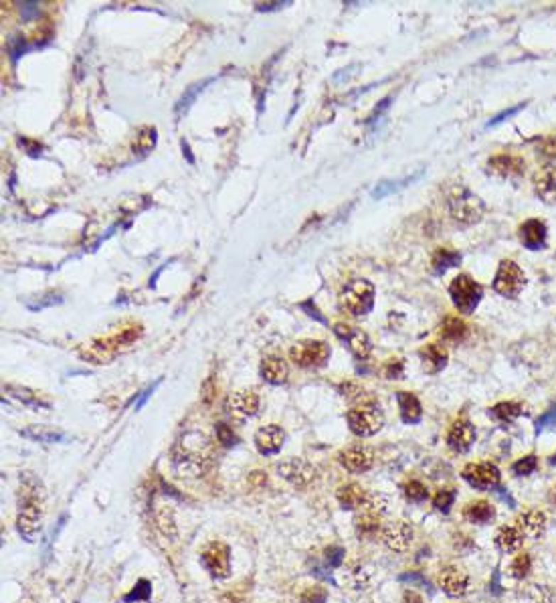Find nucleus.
<instances>
[{
  "mask_svg": "<svg viewBox=\"0 0 556 603\" xmlns=\"http://www.w3.org/2000/svg\"><path fill=\"white\" fill-rule=\"evenodd\" d=\"M174 469L180 476L197 478L211 468V445L202 433H186L173 452Z\"/></svg>",
  "mask_w": 556,
  "mask_h": 603,
  "instance_id": "obj_1",
  "label": "nucleus"
},
{
  "mask_svg": "<svg viewBox=\"0 0 556 603\" xmlns=\"http://www.w3.org/2000/svg\"><path fill=\"white\" fill-rule=\"evenodd\" d=\"M447 205H449L451 217L462 225H476L481 221L484 211H486L481 199L465 187L453 188L447 197Z\"/></svg>",
  "mask_w": 556,
  "mask_h": 603,
  "instance_id": "obj_2",
  "label": "nucleus"
},
{
  "mask_svg": "<svg viewBox=\"0 0 556 603\" xmlns=\"http://www.w3.org/2000/svg\"><path fill=\"white\" fill-rule=\"evenodd\" d=\"M374 286L364 278H354L346 283L342 294H340V304L346 312H350L352 316L362 318L374 308Z\"/></svg>",
  "mask_w": 556,
  "mask_h": 603,
  "instance_id": "obj_3",
  "label": "nucleus"
},
{
  "mask_svg": "<svg viewBox=\"0 0 556 603\" xmlns=\"http://www.w3.org/2000/svg\"><path fill=\"white\" fill-rule=\"evenodd\" d=\"M348 425L350 431L358 438H371L378 433L384 425V413L378 403H364L348 411Z\"/></svg>",
  "mask_w": 556,
  "mask_h": 603,
  "instance_id": "obj_4",
  "label": "nucleus"
},
{
  "mask_svg": "<svg viewBox=\"0 0 556 603\" xmlns=\"http://www.w3.org/2000/svg\"><path fill=\"white\" fill-rule=\"evenodd\" d=\"M449 295L453 306L462 314H471L479 306L484 292H481V286L476 280H471L467 273H462L451 282Z\"/></svg>",
  "mask_w": 556,
  "mask_h": 603,
  "instance_id": "obj_5",
  "label": "nucleus"
},
{
  "mask_svg": "<svg viewBox=\"0 0 556 603\" xmlns=\"http://www.w3.org/2000/svg\"><path fill=\"white\" fill-rule=\"evenodd\" d=\"M290 357L302 369H318L330 359V347L324 340H302L293 344Z\"/></svg>",
  "mask_w": 556,
  "mask_h": 603,
  "instance_id": "obj_6",
  "label": "nucleus"
},
{
  "mask_svg": "<svg viewBox=\"0 0 556 603\" xmlns=\"http://www.w3.org/2000/svg\"><path fill=\"white\" fill-rule=\"evenodd\" d=\"M526 286V276L512 259H503L494 278V290L503 298H516Z\"/></svg>",
  "mask_w": 556,
  "mask_h": 603,
  "instance_id": "obj_7",
  "label": "nucleus"
},
{
  "mask_svg": "<svg viewBox=\"0 0 556 603\" xmlns=\"http://www.w3.org/2000/svg\"><path fill=\"white\" fill-rule=\"evenodd\" d=\"M279 476L295 488H307L316 480V468L304 457H288L278 464Z\"/></svg>",
  "mask_w": 556,
  "mask_h": 603,
  "instance_id": "obj_8",
  "label": "nucleus"
},
{
  "mask_svg": "<svg viewBox=\"0 0 556 603\" xmlns=\"http://www.w3.org/2000/svg\"><path fill=\"white\" fill-rule=\"evenodd\" d=\"M200 561H202L205 569H207L214 579H225V577H229V571H231V553H229V547H227L225 543H221V540L211 543L207 549L202 550Z\"/></svg>",
  "mask_w": 556,
  "mask_h": 603,
  "instance_id": "obj_9",
  "label": "nucleus"
},
{
  "mask_svg": "<svg viewBox=\"0 0 556 603\" xmlns=\"http://www.w3.org/2000/svg\"><path fill=\"white\" fill-rule=\"evenodd\" d=\"M464 480L476 490H491L500 484V469L490 462L467 464L464 468Z\"/></svg>",
  "mask_w": 556,
  "mask_h": 603,
  "instance_id": "obj_10",
  "label": "nucleus"
},
{
  "mask_svg": "<svg viewBox=\"0 0 556 603\" xmlns=\"http://www.w3.org/2000/svg\"><path fill=\"white\" fill-rule=\"evenodd\" d=\"M334 332H336V336L344 342L346 347L350 349V352H352L356 359H360V361L371 354L372 342L364 330H360L356 326H350V324H336V326H334Z\"/></svg>",
  "mask_w": 556,
  "mask_h": 603,
  "instance_id": "obj_11",
  "label": "nucleus"
},
{
  "mask_svg": "<svg viewBox=\"0 0 556 603\" xmlns=\"http://www.w3.org/2000/svg\"><path fill=\"white\" fill-rule=\"evenodd\" d=\"M381 536H383V543L388 549L395 550V553H405L413 543V528L405 521H393V523L384 524Z\"/></svg>",
  "mask_w": 556,
  "mask_h": 603,
  "instance_id": "obj_12",
  "label": "nucleus"
},
{
  "mask_svg": "<svg viewBox=\"0 0 556 603\" xmlns=\"http://www.w3.org/2000/svg\"><path fill=\"white\" fill-rule=\"evenodd\" d=\"M283 443H285V431L276 423L263 425L255 433V447L261 456H276L281 452Z\"/></svg>",
  "mask_w": 556,
  "mask_h": 603,
  "instance_id": "obj_13",
  "label": "nucleus"
},
{
  "mask_svg": "<svg viewBox=\"0 0 556 603\" xmlns=\"http://www.w3.org/2000/svg\"><path fill=\"white\" fill-rule=\"evenodd\" d=\"M259 405H261V399L253 391H237V393H231L227 397V409L237 419L253 417L259 411Z\"/></svg>",
  "mask_w": 556,
  "mask_h": 603,
  "instance_id": "obj_14",
  "label": "nucleus"
},
{
  "mask_svg": "<svg viewBox=\"0 0 556 603\" xmlns=\"http://www.w3.org/2000/svg\"><path fill=\"white\" fill-rule=\"evenodd\" d=\"M340 464L348 472H352V474L369 472L374 466V452H372L371 447H364V445L348 447L346 452L340 454Z\"/></svg>",
  "mask_w": 556,
  "mask_h": 603,
  "instance_id": "obj_15",
  "label": "nucleus"
},
{
  "mask_svg": "<svg viewBox=\"0 0 556 603\" xmlns=\"http://www.w3.org/2000/svg\"><path fill=\"white\" fill-rule=\"evenodd\" d=\"M476 442V428L467 419H457L447 433V445L457 454H465Z\"/></svg>",
  "mask_w": 556,
  "mask_h": 603,
  "instance_id": "obj_16",
  "label": "nucleus"
},
{
  "mask_svg": "<svg viewBox=\"0 0 556 603\" xmlns=\"http://www.w3.org/2000/svg\"><path fill=\"white\" fill-rule=\"evenodd\" d=\"M488 166H490V173L502 176V178L520 176L524 175V170H526L524 158L514 156V154H498V156H494V158L488 161Z\"/></svg>",
  "mask_w": 556,
  "mask_h": 603,
  "instance_id": "obj_17",
  "label": "nucleus"
},
{
  "mask_svg": "<svg viewBox=\"0 0 556 603\" xmlns=\"http://www.w3.org/2000/svg\"><path fill=\"white\" fill-rule=\"evenodd\" d=\"M534 192L543 199L544 202H556V166L555 164H546L536 175H534Z\"/></svg>",
  "mask_w": 556,
  "mask_h": 603,
  "instance_id": "obj_18",
  "label": "nucleus"
},
{
  "mask_svg": "<svg viewBox=\"0 0 556 603\" xmlns=\"http://www.w3.org/2000/svg\"><path fill=\"white\" fill-rule=\"evenodd\" d=\"M439 581H441L443 591L447 595H451V597H464L467 590H469V577L465 575L462 569H457V567H445L441 571Z\"/></svg>",
  "mask_w": 556,
  "mask_h": 603,
  "instance_id": "obj_19",
  "label": "nucleus"
},
{
  "mask_svg": "<svg viewBox=\"0 0 556 603\" xmlns=\"http://www.w3.org/2000/svg\"><path fill=\"white\" fill-rule=\"evenodd\" d=\"M520 239L524 243V247H528L532 251L544 249V245H546V225L540 219H528L520 227Z\"/></svg>",
  "mask_w": 556,
  "mask_h": 603,
  "instance_id": "obj_20",
  "label": "nucleus"
},
{
  "mask_svg": "<svg viewBox=\"0 0 556 603\" xmlns=\"http://www.w3.org/2000/svg\"><path fill=\"white\" fill-rule=\"evenodd\" d=\"M261 376L269 385H283L288 383L290 366L281 357H267L261 364Z\"/></svg>",
  "mask_w": 556,
  "mask_h": 603,
  "instance_id": "obj_21",
  "label": "nucleus"
},
{
  "mask_svg": "<svg viewBox=\"0 0 556 603\" xmlns=\"http://www.w3.org/2000/svg\"><path fill=\"white\" fill-rule=\"evenodd\" d=\"M397 403L398 411H400V419H403L405 423H419V421H421V417H423V407H421V401H419L413 393L398 391Z\"/></svg>",
  "mask_w": 556,
  "mask_h": 603,
  "instance_id": "obj_22",
  "label": "nucleus"
},
{
  "mask_svg": "<svg viewBox=\"0 0 556 603\" xmlns=\"http://www.w3.org/2000/svg\"><path fill=\"white\" fill-rule=\"evenodd\" d=\"M21 435L31 440V442L40 443H61L67 440L65 431L51 428V425H28L21 431Z\"/></svg>",
  "mask_w": 556,
  "mask_h": 603,
  "instance_id": "obj_23",
  "label": "nucleus"
},
{
  "mask_svg": "<svg viewBox=\"0 0 556 603\" xmlns=\"http://www.w3.org/2000/svg\"><path fill=\"white\" fill-rule=\"evenodd\" d=\"M371 567H366V565L362 563H352L340 571V583L352 587V590H362L371 581Z\"/></svg>",
  "mask_w": 556,
  "mask_h": 603,
  "instance_id": "obj_24",
  "label": "nucleus"
},
{
  "mask_svg": "<svg viewBox=\"0 0 556 603\" xmlns=\"http://www.w3.org/2000/svg\"><path fill=\"white\" fill-rule=\"evenodd\" d=\"M421 361H423L425 371L435 375L439 371H443L445 364H447V350L443 349L441 344H427L421 350Z\"/></svg>",
  "mask_w": 556,
  "mask_h": 603,
  "instance_id": "obj_25",
  "label": "nucleus"
},
{
  "mask_svg": "<svg viewBox=\"0 0 556 603\" xmlns=\"http://www.w3.org/2000/svg\"><path fill=\"white\" fill-rule=\"evenodd\" d=\"M336 498H338V502H340V506H342V509L354 510V509H360V506L364 504V500H366V492H364V488H362L360 484H344V486H340V488H338Z\"/></svg>",
  "mask_w": 556,
  "mask_h": 603,
  "instance_id": "obj_26",
  "label": "nucleus"
},
{
  "mask_svg": "<svg viewBox=\"0 0 556 603\" xmlns=\"http://www.w3.org/2000/svg\"><path fill=\"white\" fill-rule=\"evenodd\" d=\"M212 81H214V77H207V80L197 81V83L188 85V89H186L185 94L180 95V99H178V102H176V106H174V116H176V120L185 118L186 112H188L190 106L195 104V99L205 92V87H207L209 83H212Z\"/></svg>",
  "mask_w": 556,
  "mask_h": 603,
  "instance_id": "obj_27",
  "label": "nucleus"
},
{
  "mask_svg": "<svg viewBox=\"0 0 556 603\" xmlns=\"http://www.w3.org/2000/svg\"><path fill=\"white\" fill-rule=\"evenodd\" d=\"M520 528L528 538H540L546 528V516L540 510H530L520 516Z\"/></svg>",
  "mask_w": 556,
  "mask_h": 603,
  "instance_id": "obj_28",
  "label": "nucleus"
},
{
  "mask_svg": "<svg viewBox=\"0 0 556 603\" xmlns=\"http://www.w3.org/2000/svg\"><path fill=\"white\" fill-rule=\"evenodd\" d=\"M423 176V170H419V173H415V175L410 176H405V178H400V180H383V183H378L376 187L372 188V199H384V197H388V195H393V192H398L400 188L409 187L413 180H417V178H421Z\"/></svg>",
  "mask_w": 556,
  "mask_h": 603,
  "instance_id": "obj_29",
  "label": "nucleus"
},
{
  "mask_svg": "<svg viewBox=\"0 0 556 603\" xmlns=\"http://www.w3.org/2000/svg\"><path fill=\"white\" fill-rule=\"evenodd\" d=\"M494 514H496V512H494V506H491L490 502H486V500L471 502V504H467L464 510L465 518L474 524L490 523L491 518H494Z\"/></svg>",
  "mask_w": 556,
  "mask_h": 603,
  "instance_id": "obj_30",
  "label": "nucleus"
},
{
  "mask_svg": "<svg viewBox=\"0 0 556 603\" xmlns=\"http://www.w3.org/2000/svg\"><path fill=\"white\" fill-rule=\"evenodd\" d=\"M354 523H356L358 535L364 536V538H372V536L378 535V531H381V516L374 514V512H369V510L360 509Z\"/></svg>",
  "mask_w": 556,
  "mask_h": 603,
  "instance_id": "obj_31",
  "label": "nucleus"
},
{
  "mask_svg": "<svg viewBox=\"0 0 556 603\" xmlns=\"http://www.w3.org/2000/svg\"><path fill=\"white\" fill-rule=\"evenodd\" d=\"M522 545V533L514 526H503L496 535V547L502 553H514Z\"/></svg>",
  "mask_w": 556,
  "mask_h": 603,
  "instance_id": "obj_32",
  "label": "nucleus"
},
{
  "mask_svg": "<svg viewBox=\"0 0 556 603\" xmlns=\"http://www.w3.org/2000/svg\"><path fill=\"white\" fill-rule=\"evenodd\" d=\"M490 415L496 421H500V423H512V421H516L518 417L522 415V405L514 401L498 403V405L491 407Z\"/></svg>",
  "mask_w": 556,
  "mask_h": 603,
  "instance_id": "obj_33",
  "label": "nucleus"
},
{
  "mask_svg": "<svg viewBox=\"0 0 556 603\" xmlns=\"http://www.w3.org/2000/svg\"><path fill=\"white\" fill-rule=\"evenodd\" d=\"M156 140H158L156 128H152V126L142 128L140 134L136 136V142H133V154H138L140 158L150 154L154 150V146H156Z\"/></svg>",
  "mask_w": 556,
  "mask_h": 603,
  "instance_id": "obj_34",
  "label": "nucleus"
},
{
  "mask_svg": "<svg viewBox=\"0 0 556 603\" xmlns=\"http://www.w3.org/2000/svg\"><path fill=\"white\" fill-rule=\"evenodd\" d=\"M459 261H462V255H459V251H453V249L443 247V249H439L437 254L433 255L431 266H433V271H435L437 276H441V273H445L449 268L457 266Z\"/></svg>",
  "mask_w": 556,
  "mask_h": 603,
  "instance_id": "obj_35",
  "label": "nucleus"
},
{
  "mask_svg": "<svg viewBox=\"0 0 556 603\" xmlns=\"http://www.w3.org/2000/svg\"><path fill=\"white\" fill-rule=\"evenodd\" d=\"M4 391H9L11 395H13L14 399H18L21 403H25V405H28V407H35V409H39V407H45V409H49L51 405L45 401H40V397L35 393V391L27 389V387H16V385H6L4 387Z\"/></svg>",
  "mask_w": 556,
  "mask_h": 603,
  "instance_id": "obj_36",
  "label": "nucleus"
},
{
  "mask_svg": "<svg viewBox=\"0 0 556 603\" xmlns=\"http://www.w3.org/2000/svg\"><path fill=\"white\" fill-rule=\"evenodd\" d=\"M441 335L445 340H451V342H462L467 335V326L465 322H462L459 318H447L441 326Z\"/></svg>",
  "mask_w": 556,
  "mask_h": 603,
  "instance_id": "obj_37",
  "label": "nucleus"
},
{
  "mask_svg": "<svg viewBox=\"0 0 556 603\" xmlns=\"http://www.w3.org/2000/svg\"><path fill=\"white\" fill-rule=\"evenodd\" d=\"M362 510H369V512H374L378 516H383L386 509H388V496L383 494V492H372V494H366V500L364 504L360 506Z\"/></svg>",
  "mask_w": 556,
  "mask_h": 603,
  "instance_id": "obj_38",
  "label": "nucleus"
},
{
  "mask_svg": "<svg viewBox=\"0 0 556 603\" xmlns=\"http://www.w3.org/2000/svg\"><path fill=\"white\" fill-rule=\"evenodd\" d=\"M150 593H152V585H150V581H146V579H140V581L133 585V590L124 595V603L148 602V599H150Z\"/></svg>",
  "mask_w": 556,
  "mask_h": 603,
  "instance_id": "obj_39",
  "label": "nucleus"
},
{
  "mask_svg": "<svg viewBox=\"0 0 556 603\" xmlns=\"http://www.w3.org/2000/svg\"><path fill=\"white\" fill-rule=\"evenodd\" d=\"M403 492H405V496L409 498L410 502H425L427 496H429V490L419 480H410V482L405 484Z\"/></svg>",
  "mask_w": 556,
  "mask_h": 603,
  "instance_id": "obj_40",
  "label": "nucleus"
},
{
  "mask_svg": "<svg viewBox=\"0 0 556 603\" xmlns=\"http://www.w3.org/2000/svg\"><path fill=\"white\" fill-rule=\"evenodd\" d=\"M530 567H532L530 555L522 553V555H518L516 559L512 561V565H510V573H512V577H516V579H524V577L530 573Z\"/></svg>",
  "mask_w": 556,
  "mask_h": 603,
  "instance_id": "obj_41",
  "label": "nucleus"
},
{
  "mask_svg": "<svg viewBox=\"0 0 556 603\" xmlns=\"http://www.w3.org/2000/svg\"><path fill=\"white\" fill-rule=\"evenodd\" d=\"M453 502H455V490H451V488H441L433 498V506L441 512H449Z\"/></svg>",
  "mask_w": 556,
  "mask_h": 603,
  "instance_id": "obj_42",
  "label": "nucleus"
},
{
  "mask_svg": "<svg viewBox=\"0 0 556 603\" xmlns=\"http://www.w3.org/2000/svg\"><path fill=\"white\" fill-rule=\"evenodd\" d=\"M61 295L59 294H45V295H39L37 298V302H33V300H27L25 304H27V308L31 310V312H40L43 308H49V306H55V304H61Z\"/></svg>",
  "mask_w": 556,
  "mask_h": 603,
  "instance_id": "obj_43",
  "label": "nucleus"
},
{
  "mask_svg": "<svg viewBox=\"0 0 556 603\" xmlns=\"http://www.w3.org/2000/svg\"><path fill=\"white\" fill-rule=\"evenodd\" d=\"M326 599H328V591L324 590V587H310V590H305L304 593H302V599L300 602L302 603H326Z\"/></svg>",
  "mask_w": 556,
  "mask_h": 603,
  "instance_id": "obj_44",
  "label": "nucleus"
},
{
  "mask_svg": "<svg viewBox=\"0 0 556 603\" xmlns=\"http://www.w3.org/2000/svg\"><path fill=\"white\" fill-rule=\"evenodd\" d=\"M536 466H538L536 456L522 457V460H518L516 464H514V474H518V476H530L536 469Z\"/></svg>",
  "mask_w": 556,
  "mask_h": 603,
  "instance_id": "obj_45",
  "label": "nucleus"
},
{
  "mask_svg": "<svg viewBox=\"0 0 556 603\" xmlns=\"http://www.w3.org/2000/svg\"><path fill=\"white\" fill-rule=\"evenodd\" d=\"M217 440L221 442V445H225V447L237 445V435H235L233 429L225 425V423H219V425H217Z\"/></svg>",
  "mask_w": 556,
  "mask_h": 603,
  "instance_id": "obj_46",
  "label": "nucleus"
},
{
  "mask_svg": "<svg viewBox=\"0 0 556 603\" xmlns=\"http://www.w3.org/2000/svg\"><path fill=\"white\" fill-rule=\"evenodd\" d=\"M292 2L290 0H276V2H255V11L259 13H278V11H283L288 9Z\"/></svg>",
  "mask_w": 556,
  "mask_h": 603,
  "instance_id": "obj_47",
  "label": "nucleus"
},
{
  "mask_svg": "<svg viewBox=\"0 0 556 603\" xmlns=\"http://www.w3.org/2000/svg\"><path fill=\"white\" fill-rule=\"evenodd\" d=\"M344 555H346V550L342 549V547H330V549L326 550V561H328V567H332V569H338V567L342 565V561H344Z\"/></svg>",
  "mask_w": 556,
  "mask_h": 603,
  "instance_id": "obj_48",
  "label": "nucleus"
},
{
  "mask_svg": "<svg viewBox=\"0 0 556 603\" xmlns=\"http://www.w3.org/2000/svg\"><path fill=\"white\" fill-rule=\"evenodd\" d=\"M552 595L550 591L543 587V585H532V591H530V603H550Z\"/></svg>",
  "mask_w": 556,
  "mask_h": 603,
  "instance_id": "obj_49",
  "label": "nucleus"
},
{
  "mask_svg": "<svg viewBox=\"0 0 556 603\" xmlns=\"http://www.w3.org/2000/svg\"><path fill=\"white\" fill-rule=\"evenodd\" d=\"M18 6H21V16H23V21H33V18H37L40 13L39 2H18Z\"/></svg>",
  "mask_w": 556,
  "mask_h": 603,
  "instance_id": "obj_50",
  "label": "nucleus"
},
{
  "mask_svg": "<svg viewBox=\"0 0 556 603\" xmlns=\"http://www.w3.org/2000/svg\"><path fill=\"white\" fill-rule=\"evenodd\" d=\"M9 51H11L13 61H16L21 55L27 51V45H25V40L21 39L18 35H14V37H11V40H9Z\"/></svg>",
  "mask_w": 556,
  "mask_h": 603,
  "instance_id": "obj_51",
  "label": "nucleus"
},
{
  "mask_svg": "<svg viewBox=\"0 0 556 603\" xmlns=\"http://www.w3.org/2000/svg\"><path fill=\"white\" fill-rule=\"evenodd\" d=\"M538 150H540V154H543V156L550 158V161H556V134L548 136L543 144H540Z\"/></svg>",
  "mask_w": 556,
  "mask_h": 603,
  "instance_id": "obj_52",
  "label": "nucleus"
},
{
  "mask_svg": "<svg viewBox=\"0 0 556 603\" xmlns=\"http://www.w3.org/2000/svg\"><path fill=\"white\" fill-rule=\"evenodd\" d=\"M550 425H556V407L548 409V411H546L543 417H538V421H536V429H538V431L544 428H550Z\"/></svg>",
  "mask_w": 556,
  "mask_h": 603,
  "instance_id": "obj_53",
  "label": "nucleus"
},
{
  "mask_svg": "<svg viewBox=\"0 0 556 603\" xmlns=\"http://www.w3.org/2000/svg\"><path fill=\"white\" fill-rule=\"evenodd\" d=\"M358 67H360V65H356V63H354V65H350V67L340 69V71H336V73H334V77H332V80H334V83H342V81H348L350 77H352V75H356Z\"/></svg>",
  "mask_w": 556,
  "mask_h": 603,
  "instance_id": "obj_54",
  "label": "nucleus"
},
{
  "mask_svg": "<svg viewBox=\"0 0 556 603\" xmlns=\"http://www.w3.org/2000/svg\"><path fill=\"white\" fill-rule=\"evenodd\" d=\"M300 308L305 310V314H307V316L316 318V320L322 322V324H328V320H326V318H324V316L320 314L318 308H316V304H314L312 300H305V302H302V304H300Z\"/></svg>",
  "mask_w": 556,
  "mask_h": 603,
  "instance_id": "obj_55",
  "label": "nucleus"
},
{
  "mask_svg": "<svg viewBox=\"0 0 556 603\" xmlns=\"http://www.w3.org/2000/svg\"><path fill=\"white\" fill-rule=\"evenodd\" d=\"M384 375L386 379H400L403 376V362L400 361H391L384 369Z\"/></svg>",
  "mask_w": 556,
  "mask_h": 603,
  "instance_id": "obj_56",
  "label": "nucleus"
},
{
  "mask_svg": "<svg viewBox=\"0 0 556 603\" xmlns=\"http://www.w3.org/2000/svg\"><path fill=\"white\" fill-rule=\"evenodd\" d=\"M160 383H162V379H158V381H156L154 385H150L146 391H142V395H140V397H138V401H136V409H142V407H144V403H146L148 399L152 397V393H154V391L158 389Z\"/></svg>",
  "mask_w": 556,
  "mask_h": 603,
  "instance_id": "obj_57",
  "label": "nucleus"
},
{
  "mask_svg": "<svg viewBox=\"0 0 556 603\" xmlns=\"http://www.w3.org/2000/svg\"><path fill=\"white\" fill-rule=\"evenodd\" d=\"M524 106H526V104H518V106L510 107L508 112H502V114H500V116H498L496 120H491L490 124H488V128H490V126H496V124H500V121H503V120H508L510 116H514V114H518L520 109H524Z\"/></svg>",
  "mask_w": 556,
  "mask_h": 603,
  "instance_id": "obj_58",
  "label": "nucleus"
},
{
  "mask_svg": "<svg viewBox=\"0 0 556 603\" xmlns=\"http://www.w3.org/2000/svg\"><path fill=\"white\" fill-rule=\"evenodd\" d=\"M391 99H393V97H386V99H383V104H381V106L374 107V112H372V114H371V118H369V121L376 120V118H378V116L383 114L384 109H386V107L391 106Z\"/></svg>",
  "mask_w": 556,
  "mask_h": 603,
  "instance_id": "obj_59",
  "label": "nucleus"
},
{
  "mask_svg": "<svg viewBox=\"0 0 556 603\" xmlns=\"http://www.w3.org/2000/svg\"><path fill=\"white\" fill-rule=\"evenodd\" d=\"M400 581H410V583H427L423 577L417 575V573H405V575H400ZM429 585V583H427Z\"/></svg>",
  "mask_w": 556,
  "mask_h": 603,
  "instance_id": "obj_60",
  "label": "nucleus"
},
{
  "mask_svg": "<svg viewBox=\"0 0 556 603\" xmlns=\"http://www.w3.org/2000/svg\"><path fill=\"white\" fill-rule=\"evenodd\" d=\"M180 146H182V154L186 156V161H188V164H195V156L190 154V148H188V142L186 140H182L180 142Z\"/></svg>",
  "mask_w": 556,
  "mask_h": 603,
  "instance_id": "obj_61",
  "label": "nucleus"
},
{
  "mask_svg": "<svg viewBox=\"0 0 556 603\" xmlns=\"http://www.w3.org/2000/svg\"><path fill=\"white\" fill-rule=\"evenodd\" d=\"M550 464H552V466H555V464H556V454L552 457H550Z\"/></svg>",
  "mask_w": 556,
  "mask_h": 603,
  "instance_id": "obj_62",
  "label": "nucleus"
}]
</instances>
